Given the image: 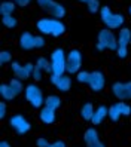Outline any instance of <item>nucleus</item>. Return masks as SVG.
Masks as SVG:
<instances>
[{
  "mask_svg": "<svg viewBox=\"0 0 131 147\" xmlns=\"http://www.w3.org/2000/svg\"><path fill=\"white\" fill-rule=\"evenodd\" d=\"M48 147H67V144H66V141H63V140H55V141L49 143Z\"/></svg>",
  "mask_w": 131,
  "mask_h": 147,
  "instance_id": "72a5a7b5",
  "label": "nucleus"
},
{
  "mask_svg": "<svg viewBox=\"0 0 131 147\" xmlns=\"http://www.w3.org/2000/svg\"><path fill=\"white\" fill-rule=\"evenodd\" d=\"M94 111H95V109H94L92 102H85V104L81 107L79 113H81V117H82L83 120H86V122H91V119H92V116H94Z\"/></svg>",
  "mask_w": 131,
  "mask_h": 147,
  "instance_id": "a211bd4d",
  "label": "nucleus"
},
{
  "mask_svg": "<svg viewBox=\"0 0 131 147\" xmlns=\"http://www.w3.org/2000/svg\"><path fill=\"white\" fill-rule=\"evenodd\" d=\"M83 57L79 49H70L67 52V61H66V71L69 74H77L81 71Z\"/></svg>",
  "mask_w": 131,
  "mask_h": 147,
  "instance_id": "0eeeda50",
  "label": "nucleus"
},
{
  "mask_svg": "<svg viewBox=\"0 0 131 147\" xmlns=\"http://www.w3.org/2000/svg\"><path fill=\"white\" fill-rule=\"evenodd\" d=\"M86 147H106V144H104L101 140H97V141H94V143L86 144Z\"/></svg>",
  "mask_w": 131,
  "mask_h": 147,
  "instance_id": "e433bc0d",
  "label": "nucleus"
},
{
  "mask_svg": "<svg viewBox=\"0 0 131 147\" xmlns=\"http://www.w3.org/2000/svg\"><path fill=\"white\" fill-rule=\"evenodd\" d=\"M36 3L42 11H45L52 18L63 20L66 16V7L57 0H36Z\"/></svg>",
  "mask_w": 131,
  "mask_h": 147,
  "instance_id": "39448f33",
  "label": "nucleus"
},
{
  "mask_svg": "<svg viewBox=\"0 0 131 147\" xmlns=\"http://www.w3.org/2000/svg\"><path fill=\"white\" fill-rule=\"evenodd\" d=\"M97 42L104 48V49H109V51H115L118 49V36L113 30H109V28H101L98 31V36H97Z\"/></svg>",
  "mask_w": 131,
  "mask_h": 147,
  "instance_id": "6e6552de",
  "label": "nucleus"
},
{
  "mask_svg": "<svg viewBox=\"0 0 131 147\" xmlns=\"http://www.w3.org/2000/svg\"><path fill=\"white\" fill-rule=\"evenodd\" d=\"M9 63H12V54L9 51H2V52H0V64L6 65Z\"/></svg>",
  "mask_w": 131,
  "mask_h": 147,
  "instance_id": "c85d7f7f",
  "label": "nucleus"
},
{
  "mask_svg": "<svg viewBox=\"0 0 131 147\" xmlns=\"http://www.w3.org/2000/svg\"><path fill=\"white\" fill-rule=\"evenodd\" d=\"M36 28L42 36L60 37L66 33V24L61 20L52 18V16H43L36 22Z\"/></svg>",
  "mask_w": 131,
  "mask_h": 147,
  "instance_id": "f257e3e1",
  "label": "nucleus"
},
{
  "mask_svg": "<svg viewBox=\"0 0 131 147\" xmlns=\"http://www.w3.org/2000/svg\"><path fill=\"white\" fill-rule=\"evenodd\" d=\"M11 68H12V73H14V77H18V79H21L22 82L27 80L29 77H31L29 74V71L25 70V67L22 64H20L18 61H12L11 63Z\"/></svg>",
  "mask_w": 131,
  "mask_h": 147,
  "instance_id": "2eb2a0df",
  "label": "nucleus"
},
{
  "mask_svg": "<svg viewBox=\"0 0 131 147\" xmlns=\"http://www.w3.org/2000/svg\"><path fill=\"white\" fill-rule=\"evenodd\" d=\"M2 22L6 28H9V30H14L16 28V25H18V20L15 18L14 15H7V16H2Z\"/></svg>",
  "mask_w": 131,
  "mask_h": 147,
  "instance_id": "b1692460",
  "label": "nucleus"
},
{
  "mask_svg": "<svg viewBox=\"0 0 131 147\" xmlns=\"http://www.w3.org/2000/svg\"><path fill=\"white\" fill-rule=\"evenodd\" d=\"M7 83H9V86L12 88V91L16 94V97H18V95H21V94L25 91V86L22 85V80L18 79V77H12V79L7 82Z\"/></svg>",
  "mask_w": 131,
  "mask_h": 147,
  "instance_id": "4be33fe9",
  "label": "nucleus"
},
{
  "mask_svg": "<svg viewBox=\"0 0 131 147\" xmlns=\"http://www.w3.org/2000/svg\"><path fill=\"white\" fill-rule=\"evenodd\" d=\"M112 122H119V119L122 117V115H121V111H119V109L116 107V104H112L110 107H109V116H107Z\"/></svg>",
  "mask_w": 131,
  "mask_h": 147,
  "instance_id": "393cba45",
  "label": "nucleus"
},
{
  "mask_svg": "<svg viewBox=\"0 0 131 147\" xmlns=\"http://www.w3.org/2000/svg\"><path fill=\"white\" fill-rule=\"evenodd\" d=\"M24 67H25V70L29 71V74L31 76V74H33V71H34V68H36V64H34V63H25V64H24Z\"/></svg>",
  "mask_w": 131,
  "mask_h": 147,
  "instance_id": "f704fd0d",
  "label": "nucleus"
},
{
  "mask_svg": "<svg viewBox=\"0 0 131 147\" xmlns=\"http://www.w3.org/2000/svg\"><path fill=\"white\" fill-rule=\"evenodd\" d=\"M86 7H88L90 13H97L101 9V3H100V0H90V2L86 3Z\"/></svg>",
  "mask_w": 131,
  "mask_h": 147,
  "instance_id": "bb28decb",
  "label": "nucleus"
},
{
  "mask_svg": "<svg viewBox=\"0 0 131 147\" xmlns=\"http://www.w3.org/2000/svg\"><path fill=\"white\" fill-rule=\"evenodd\" d=\"M9 126H11L18 135L27 134L30 129H31L30 122L27 120V117H25L24 115H14V116H11V119H9Z\"/></svg>",
  "mask_w": 131,
  "mask_h": 147,
  "instance_id": "9d476101",
  "label": "nucleus"
},
{
  "mask_svg": "<svg viewBox=\"0 0 131 147\" xmlns=\"http://www.w3.org/2000/svg\"><path fill=\"white\" fill-rule=\"evenodd\" d=\"M88 86L92 92H101L104 89V86H106V76H104V73L101 70H92Z\"/></svg>",
  "mask_w": 131,
  "mask_h": 147,
  "instance_id": "f8f14e48",
  "label": "nucleus"
},
{
  "mask_svg": "<svg viewBox=\"0 0 131 147\" xmlns=\"http://www.w3.org/2000/svg\"><path fill=\"white\" fill-rule=\"evenodd\" d=\"M90 77H91V71L81 70L79 73L76 74V80L79 82V83H86V85H88V82H90Z\"/></svg>",
  "mask_w": 131,
  "mask_h": 147,
  "instance_id": "cd10ccee",
  "label": "nucleus"
},
{
  "mask_svg": "<svg viewBox=\"0 0 131 147\" xmlns=\"http://www.w3.org/2000/svg\"><path fill=\"white\" fill-rule=\"evenodd\" d=\"M46 45L45 36H39V34H33L30 31H22L18 39V46L22 51H31V49H42Z\"/></svg>",
  "mask_w": 131,
  "mask_h": 147,
  "instance_id": "7ed1b4c3",
  "label": "nucleus"
},
{
  "mask_svg": "<svg viewBox=\"0 0 131 147\" xmlns=\"http://www.w3.org/2000/svg\"><path fill=\"white\" fill-rule=\"evenodd\" d=\"M95 48H97V51H98V52H103V51H106V49H104L101 45H100V43L97 42V43H95Z\"/></svg>",
  "mask_w": 131,
  "mask_h": 147,
  "instance_id": "58836bf2",
  "label": "nucleus"
},
{
  "mask_svg": "<svg viewBox=\"0 0 131 147\" xmlns=\"http://www.w3.org/2000/svg\"><path fill=\"white\" fill-rule=\"evenodd\" d=\"M24 97L33 109H42L45 106V95L37 83H29L25 86Z\"/></svg>",
  "mask_w": 131,
  "mask_h": 147,
  "instance_id": "20e7f679",
  "label": "nucleus"
},
{
  "mask_svg": "<svg viewBox=\"0 0 131 147\" xmlns=\"http://www.w3.org/2000/svg\"><path fill=\"white\" fill-rule=\"evenodd\" d=\"M16 9V3L11 2V0H3L0 3V15L2 16H7V15H14Z\"/></svg>",
  "mask_w": 131,
  "mask_h": 147,
  "instance_id": "6ab92c4d",
  "label": "nucleus"
},
{
  "mask_svg": "<svg viewBox=\"0 0 131 147\" xmlns=\"http://www.w3.org/2000/svg\"><path fill=\"white\" fill-rule=\"evenodd\" d=\"M39 119H40V122L43 125H52L55 122V119H57V115H55V110H52L49 107H45L43 106L42 109H39Z\"/></svg>",
  "mask_w": 131,
  "mask_h": 147,
  "instance_id": "ddd939ff",
  "label": "nucleus"
},
{
  "mask_svg": "<svg viewBox=\"0 0 131 147\" xmlns=\"http://www.w3.org/2000/svg\"><path fill=\"white\" fill-rule=\"evenodd\" d=\"M0 97H2L3 101H12L16 98V94L12 91L9 83H2L0 85Z\"/></svg>",
  "mask_w": 131,
  "mask_h": 147,
  "instance_id": "f3484780",
  "label": "nucleus"
},
{
  "mask_svg": "<svg viewBox=\"0 0 131 147\" xmlns=\"http://www.w3.org/2000/svg\"><path fill=\"white\" fill-rule=\"evenodd\" d=\"M51 83L54 85V88L58 91V92H69L72 89V85H73V80L69 74H51Z\"/></svg>",
  "mask_w": 131,
  "mask_h": 147,
  "instance_id": "9b49d317",
  "label": "nucleus"
},
{
  "mask_svg": "<svg viewBox=\"0 0 131 147\" xmlns=\"http://www.w3.org/2000/svg\"><path fill=\"white\" fill-rule=\"evenodd\" d=\"M31 77L34 79V82H40V80L43 79V70H40V68L36 65V68H34V71H33Z\"/></svg>",
  "mask_w": 131,
  "mask_h": 147,
  "instance_id": "7c9ffc66",
  "label": "nucleus"
},
{
  "mask_svg": "<svg viewBox=\"0 0 131 147\" xmlns=\"http://www.w3.org/2000/svg\"><path fill=\"white\" fill-rule=\"evenodd\" d=\"M15 3H16V6H20V7H27L31 3V0H15Z\"/></svg>",
  "mask_w": 131,
  "mask_h": 147,
  "instance_id": "c9c22d12",
  "label": "nucleus"
},
{
  "mask_svg": "<svg viewBox=\"0 0 131 147\" xmlns=\"http://www.w3.org/2000/svg\"><path fill=\"white\" fill-rule=\"evenodd\" d=\"M0 147H12V146H11V143H9V141L3 140V141H0Z\"/></svg>",
  "mask_w": 131,
  "mask_h": 147,
  "instance_id": "4c0bfd02",
  "label": "nucleus"
},
{
  "mask_svg": "<svg viewBox=\"0 0 131 147\" xmlns=\"http://www.w3.org/2000/svg\"><path fill=\"white\" fill-rule=\"evenodd\" d=\"M45 107H49L52 110H58L61 107V98L57 94H51L45 97Z\"/></svg>",
  "mask_w": 131,
  "mask_h": 147,
  "instance_id": "aec40b11",
  "label": "nucleus"
},
{
  "mask_svg": "<svg viewBox=\"0 0 131 147\" xmlns=\"http://www.w3.org/2000/svg\"><path fill=\"white\" fill-rule=\"evenodd\" d=\"M98 13L104 27L109 30H121L122 25L125 24V16L121 12H113L110 9V6H101Z\"/></svg>",
  "mask_w": 131,
  "mask_h": 147,
  "instance_id": "f03ea898",
  "label": "nucleus"
},
{
  "mask_svg": "<svg viewBox=\"0 0 131 147\" xmlns=\"http://www.w3.org/2000/svg\"><path fill=\"white\" fill-rule=\"evenodd\" d=\"M115 104L119 109L122 116H131V106L128 104L127 101H118V102H115Z\"/></svg>",
  "mask_w": 131,
  "mask_h": 147,
  "instance_id": "a878e982",
  "label": "nucleus"
},
{
  "mask_svg": "<svg viewBox=\"0 0 131 147\" xmlns=\"http://www.w3.org/2000/svg\"><path fill=\"white\" fill-rule=\"evenodd\" d=\"M116 55H118V58H121V59L127 58V57H128V48H127V46H118Z\"/></svg>",
  "mask_w": 131,
  "mask_h": 147,
  "instance_id": "c756f323",
  "label": "nucleus"
},
{
  "mask_svg": "<svg viewBox=\"0 0 131 147\" xmlns=\"http://www.w3.org/2000/svg\"><path fill=\"white\" fill-rule=\"evenodd\" d=\"M110 91L118 101H131V80L128 82H113Z\"/></svg>",
  "mask_w": 131,
  "mask_h": 147,
  "instance_id": "1a4fd4ad",
  "label": "nucleus"
},
{
  "mask_svg": "<svg viewBox=\"0 0 131 147\" xmlns=\"http://www.w3.org/2000/svg\"><path fill=\"white\" fill-rule=\"evenodd\" d=\"M77 2H79V3H85V5H86V3L90 2V0H77Z\"/></svg>",
  "mask_w": 131,
  "mask_h": 147,
  "instance_id": "ea45409f",
  "label": "nucleus"
},
{
  "mask_svg": "<svg viewBox=\"0 0 131 147\" xmlns=\"http://www.w3.org/2000/svg\"><path fill=\"white\" fill-rule=\"evenodd\" d=\"M36 65L43 70V73H48V74H52V67H51V59H48L46 57H39L37 61H36Z\"/></svg>",
  "mask_w": 131,
  "mask_h": 147,
  "instance_id": "5701e85b",
  "label": "nucleus"
},
{
  "mask_svg": "<svg viewBox=\"0 0 131 147\" xmlns=\"http://www.w3.org/2000/svg\"><path fill=\"white\" fill-rule=\"evenodd\" d=\"M128 13H130V15H131V6H130V7H128Z\"/></svg>",
  "mask_w": 131,
  "mask_h": 147,
  "instance_id": "a19ab883",
  "label": "nucleus"
},
{
  "mask_svg": "<svg viewBox=\"0 0 131 147\" xmlns=\"http://www.w3.org/2000/svg\"><path fill=\"white\" fill-rule=\"evenodd\" d=\"M51 67H52V74H66V61H67V54L63 48H55L51 54Z\"/></svg>",
  "mask_w": 131,
  "mask_h": 147,
  "instance_id": "423d86ee",
  "label": "nucleus"
},
{
  "mask_svg": "<svg viewBox=\"0 0 131 147\" xmlns=\"http://www.w3.org/2000/svg\"><path fill=\"white\" fill-rule=\"evenodd\" d=\"M97 140H100V135H98V131L95 129V126L86 129L85 134H83V141H85V144L94 143V141H97Z\"/></svg>",
  "mask_w": 131,
  "mask_h": 147,
  "instance_id": "412c9836",
  "label": "nucleus"
},
{
  "mask_svg": "<svg viewBox=\"0 0 131 147\" xmlns=\"http://www.w3.org/2000/svg\"><path fill=\"white\" fill-rule=\"evenodd\" d=\"M6 111H7L6 101L2 100V102H0V119H5V117H6Z\"/></svg>",
  "mask_w": 131,
  "mask_h": 147,
  "instance_id": "2f4dec72",
  "label": "nucleus"
},
{
  "mask_svg": "<svg viewBox=\"0 0 131 147\" xmlns=\"http://www.w3.org/2000/svg\"><path fill=\"white\" fill-rule=\"evenodd\" d=\"M36 146H37V147H48V146H49V141L46 140L45 137H39L37 141H36Z\"/></svg>",
  "mask_w": 131,
  "mask_h": 147,
  "instance_id": "473e14b6",
  "label": "nucleus"
},
{
  "mask_svg": "<svg viewBox=\"0 0 131 147\" xmlns=\"http://www.w3.org/2000/svg\"><path fill=\"white\" fill-rule=\"evenodd\" d=\"M131 43V30L128 27H122L118 31V46H127Z\"/></svg>",
  "mask_w": 131,
  "mask_h": 147,
  "instance_id": "dca6fc26",
  "label": "nucleus"
},
{
  "mask_svg": "<svg viewBox=\"0 0 131 147\" xmlns=\"http://www.w3.org/2000/svg\"><path fill=\"white\" fill-rule=\"evenodd\" d=\"M109 116V107L107 106H104V104H101V106H98V107H95V111H94V116H92V119H91V123H92V126H97V125H100L104 119H106Z\"/></svg>",
  "mask_w": 131,
  "mask_h": 147,
  "instance_id": "4468645a",
  "label": "nucleus"
}]
</instances>
